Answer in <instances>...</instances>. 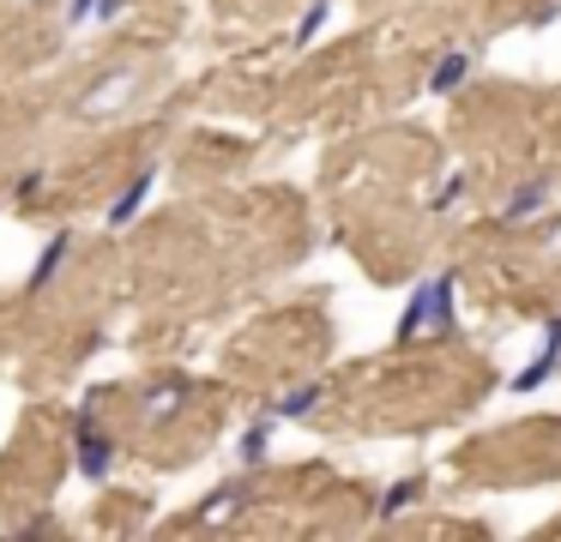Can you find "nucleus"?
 <instances>
[{
	"label": "nucleus",
	"mask_w": 561,
	"mask_h": 542,
	"mask_svg": "<svg viewBox=\"0 0 561 542\" xmlns=\"http://www.w3.org/2000/svg\"><path fill=\"white\" fill-rule=\"evenodd\" d=\"M453 320V272L447 277H428L411 301H404V320H399V337H416L423 325H447Z\"/></svg>",
	"instance_id": "1"
},
{
	"label": "nucleus",
	"mask_w": 561,
	"mask_h": 542,
	"mask_svg": "<svg viewBox=\"0 0 561 542\" xmlns=\"http://www.w3.org/2000/svg\"><path fill=\"white\" fill-rule=\"evenodd\" d=\"M110 458H115V446L98 434V422L79 416V470L85 476H110Z\"/></svg>",
	"instance_id": "2"
},
{
	"label": "nucleus",
	"mask_w": 561,
	"mask_h": 542,
	"mask_svg": "<svg viewBox=\"0 0 561 542\" xmlns=\"http://www.w3.org/2000/svg\"><path fill=\"white\" fill-rule=\"evenodd\" d=\"M151 187H158V175H151V169H146V175H134V181H127V187H122V199L110 205V223H134V217H139V205L151 199Z\"/></svg>",
	"instance_id": "3"
},
{
	"label": "nucleus",
	"mask_w": 561,
	"mask_h": 542,
	"mask_svg": "<svg viewBox=\"0 0 561 542\" xmlns=\"http://www.w3.org/2000/svg\"><path fill=\"white\" fill-rule=\"evenodd\" d=\"M67 247H73V235H55L49 247H43V260H37V272H31V289H49V277L61 272V260H67Z\"/></svg>",
	"instance_id": "4"
},
{
	"label": "nucleus",
	"mask_w": 561,
	"mask_h": 542,
	"mask_svg": "<svg viewBox=\"0 0 561 542\" xmlns=\"http://www.w3.org/2000/svg\"><path fill=\"white\" fill-rule=\"evenodd\" d=\"M465 72H471V55H459V48H453V55L435 67V79H428V91H459V84H465Z\"/></svg>",
	"instance_id": "5"
},
{
	"label": "nucleus",
	"mask_w": 561,
	"mask_h": 542,
	"mask_svg": "<svg viewBox=\"0 0 561 542\" xmlns=\"http://www.w3.org/2000/svg\"><path fill=\"white\" fill-rule=\"evenodd\" d=\"M416 494H423V482H416V476H404V482H392V488H387V494H380V518H399V512H404V506H411V500H416Z\"/></svg>",
	"instance_id": "6"
},
{
	"label": "nucleus",
	"mask_w": 561,
	"mask_h": 542,
	"mask_svg": "<svg viewBox=\"0 0 561 542\" xmlns=\"http://www.w3.org/2000/svg\"><path fill=\"white\" fill-rule=\"evenodd\" d=\"M543 181H525V187L519 193H513V199H507V223H525V217H531L537 211V205H543Z\"/></svg>",
	"instance_id": "7"
},
{
	"label": "nucleus",
	"mask_w": 561,
	"mask_h": 542,
	"mask_svg": "<svg viewBox=\"0 0 561 542\" xmlns=\"http://www.w3.org/2000/svg\"><path fill=\"white\" fill-rule=\"evenodd\" d=\"M314 404H320V385H302V392H290V397L278 404V416H308Z\"/></svg>",
	"instance_id": "8"
},
{
	"label": "nucleus",
	"mask_w": 561,
	"mask_h": 542,
	"mask_svg": "<svg viewBox=\"0 0 561 542\" xmlns=\"http://www.w3.org/2000/svg\"><path fill=\"white\" fill-rule=\"evenodd\" d=\"M327 12H332V0H314V7H308V19L296 24V43H314V31L327 24Z\"/></svg>",
	"instance_id": "9"
},
{
	"label": "nucleus",
	"mask_w": 561,
	"mask_h": 542,
	"mask_svg": "<svg viewBox=\"0 0 561 542\" xmlns=\"http://www.w3.org/2000/svg\"><path fill=\"white\" fill-rule=\"evenodd\" d=\"M266 440H272V428H248L242 434V458H248V464H260V458H266Z\"/></svg>",
	"instance_id": "10"
},
{
	"label": "nucleus",
	"mask_w": 561,
	"mask_h": 542,
	"mask_svg": "<svg viewBox=\"0 0 561 542\" xmlns=\"http://www.w3.org/2000/svg\"><path fill=\"white\" fill-rule=\"evenodd\" d=\"M91 7H98V0H73V24H85V19H91Z\"/></svg>",
	"instance_id": "11"
},
{
	"label": "nucleus",
	"mask_w": 561,
	"mask_h": 542,
	"mask_svg": "<svg viewBox=\"0 0 561 542\" xmlns=\"http://www.w3.org/2000/svg\"><path fill=\"white\" fill-rule=\"evenodd\" d=\"M122 7H127V0H98L91 12H103V19H110V12H122Z\"/></svg>",
	"instance_id": "12"
}]
</instances>
